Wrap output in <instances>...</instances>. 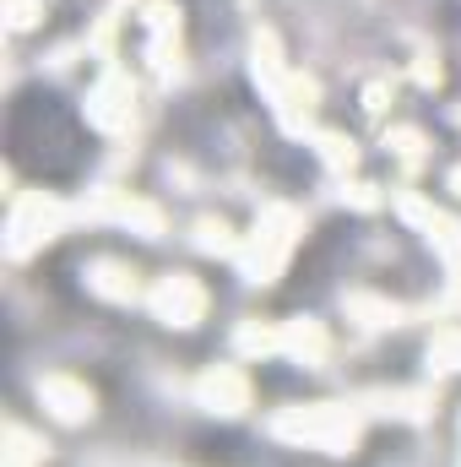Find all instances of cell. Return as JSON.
Returning a JSON list of instances; mask_svg holds the SVG:
<instances>
[{
  "label": "cell",
  "mask_w": 461,
  "mask_h": 467,
  "mask_svg": "<svg viewBox=\"0 0 461 467\" xmlns=\"http://www.w3.org/2000/svg\"><path fill=\"white\" fill-rule=\"evenodd\" d=\"M244 375H233V369H212L207 380H201V402L212 408V413H239L244 408Z\"/></svg>",
  "instance_id": "3"
},
{
  "label": "cell",
  "mask_w": 461,
  "mask_h": 467,
  "mask_svg": "<svg viewBox=\"0 0 461 467\" xmlns=\"http://www.w3.org/2000/svg\"><path fill=\"white\" fill-rule=\"evenodd\" d=\"M38 397L66 419V424H77V419H87L93 413V397L77 386V380H66V375H49V380H38Z\"/></svg>",
  "instance_id": "2"
},
{
  "label": "cell",
  "mask_w": 461,
  "mask_h": 467,
  "mask_svg": "<svg viewBox=\"0 0 461 467\" xmlns=\"http://www.w3.org/2000/svg\"><path fill=\"white\" fill-rule=\"evenodd\" d=\"M223 223H201V244H207V250H229V239H223Z\"/></svg>",
  "instance_id": "4"
},
{
  "label": "cell",
  "mask_w": 461,
  "mask_h": 467,
  "mask_svg": "<svg viewBox=\"0 0 461 467\" xmlns=\"http://www.w3.org/2000/svg\"><path fill=\"white\" fill-rule=\"evenodd\" d=\"M201 305H207V294H201L190 277H163L158 294H152V310H158L169 327H196V321H201Z\"/></svg>",
  "instance_id": "1"
}]
</instances>
